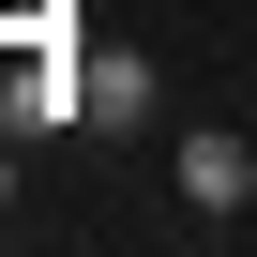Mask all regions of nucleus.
<instances>
[{
    "label": "nucleus",
    "mask_w": 257,
    "mask_h": 257,
    "mask_svg": "<svg viewBox=\"0 0 257 257\" xmlns=\"http://www.w3.org/2000/svg\"><path fill=\"white\" fill-rule=\"evenodd\" d=\"M167 197H182L197 227H227V212H257V137H242V121H197V137L167 152Z\"/></svg>",
    "instance_id": "nucleus-1"
},
{
    "label": "nucleus",
    "mask_w": 257,
    "mask_h": 257,
    "mask_svg": "<svg viewBox=\"0 0 257 257\" xmlns=\"http://www.w3.org/2000/svg\"><path fill=\"white\" fill-rule=\"evenodd\" d=\"M76 91H91V137H152V46H91Z\"/></svg>",
    "instance_id": "nucleus-2"
},
{
    "label": "nucleus",
    "mask_w": 257,
    "mask_h": 257,
    "mask_svg": "<svg viewBox=\"0 0 257 257\" xmlns=\"http://www.w3.org/2000/svg\"><path fill=\"white\" fill-rule=\"evenodd\" d=\"M16 152H31V137H0V212H16Z\"/></svg>",
    "instance_id": "nucleus-3"
}]
</instances>
